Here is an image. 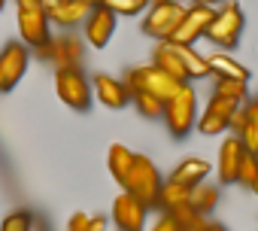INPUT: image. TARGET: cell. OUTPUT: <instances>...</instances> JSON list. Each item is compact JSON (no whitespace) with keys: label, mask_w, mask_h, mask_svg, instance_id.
I'll use <instances>...</instances> for the list:
<instances>
[{"label":"cell","mask_w":258,"mask_h":231,"mask_svg":"<svg viewBox=\"0 0 258 231\" xmlns=\"http://www.w3.org/2000/svg\"><path fill=\"white\" fill-rule=\"evenodd\" d=\"M161 119L167 122V131H170V137H176V140H182V137L191 134V128L198 125V94H195V88H191L188 82L164 103Z\"/></svg>","instance_id":"1"},{"label":"cell","mask_w":258,"mask_h":231,"mask_svg":"<svg viewBox=\"0 0 258 231\" xmlns=\"http://www.w3.org/2000/svg\"><path fill=\"white\" fill-rule=\"evenodd\" d=\"M121 189L131 192L137 201H143L152 210L155 201H158V192H161V174H158V167L146 155L134 152V161H131V167H127V174L121 180Z\"/></svg>","instance_id":"2"},{"label":"cell","mask_w":258,"mask_h":231,"mask_svg":"<svg viewBox=\"0 0 258 231\" xmlns=\"http://www.w3.org/2000/svg\"><path fill=\"white\" fill-rule=\"evenodd\" d=\"M124 85H127V91H146V94H152V97H158V100H170L185 82H179V79H173L170 73H164L161 67H155V64H146V67H134V70H127L124 73V79H121Z\"/></svg>","instance_id":"3"},{"label":"cell","mask_w":258,"mask_h":231,"mask_svg":"<svg viewBox=\"0 0 258 231\" xmlns=\"http://www.w3.org/2000/svg\"><path fill=\"white\" fill-rule=\"evenodd\" d=\"M243 25H246V16H243V10H240V4H222L219 10H216V16H213V22H210V28H207V40H213L219 49H234L237 43H240V34H243Z\"/></svg>","instance_id":"4"},{"label":"cell","mask_w":258,"mask_h":231,"mask_svg":"<svg viewBox=\"0 0 258 231\" xmlns=\"http://www.w3.org/2000/svg\"><path fill=\"white\" fill-rule=\"evenodd\" d=\"M185 16V7L179 0H158V4H149V13L143 16V34L152 40H170L173 31L179 28Z\"/></svg>","instance_id":"5"},{"label":"cell","mask_w":258,"mask_h":231,"mask_svg":"<svg viewBox=\"0 0 258 231\" xmlns=\"http://www.w3.org/2000/svg\"><path fill=\"white\" fill-rule=\"evenodd\" d=\"M55 91L61 103H67L76 112H85L91 106V82L79 67H58L55 70Z\"/></svg>","instance_id":"6"},{"label":"cell","mask_w":258,"mask_h":231,"mask_svg":"<svg viewBox=\"0 0 258 231\" xmlns=\"http://www.w3.org/2000/svg\"><path fill=\"white\" fill-rule=\"evenodd\" d=\"M49 16L43 10V0H19V31L25 46H43L49 40Z\"/></svg>","instance_id":"7"},{"label":"cell","mask_w":258,"mask_h":231,"mask_svg":"<svg viewBox=\"0 0 258 231\" xmlns=\"http://www.w3.org/2000/svg\"><path fill=\"white\" fill-rule=\"evenodd\" d=\"M37 55L49 64L58 67H79L82 55H85V43L73 34H61V37H49L43 46H37Z\"/></svg>","instance_id":"8"},{"label":"cell","mask_w":258,"mask_h":231,"mask_svg":"<svg viewBox=\"0 0 258 231\" xmlns=\"http://www.w3.org/2000/svg\"><path fill=\"white\" fill-rule=\"evenodd\" d=\"M213 16H216V10H213V7H201V4H191V7H185V16H182L179 28L173 31V37H170L167 43L195 46V40H201V37L207 34V28H210Z\"/></svg>","instance_id":"9"},{"label":"cell","mask_w":258,"mask_h":231,"mask_svg":"<svg viewBox=\"0 0 258 231\" xmlns=\"http://www.w3.org/2000/svg\"><path fill=\"white\" fill-rule=\"evenodd\" d=\"M31 64L28 46L25 43H7L4 52H0V91H10L22 82L25 70Z\"/></svg>","instance_id":"10"},{"label":"cell","mask_w":258,"mask_h":231,"mask_svg":"<svg viewBox=\"0 0 258 231\" xmlns=\"http://www.w3.org/2000/svg\"><path fill=\"white\" fill-rule=\"evenodd\" d=\"M146 213H149V207L143 201H137L131 192H121L112 201V222L118 225V231H143Z\"/></svg>","instance_id":"11"},{"label":"cell","mask_w":258,"mask_h":231,"mask_svg":"<svg viewBox=\"0 0 258 231\" xmlns=\"http://www.w3.org/2000/svg\"><path fill=\"white\" fill-rule=\"evenodd\" d=\"M237 106H240V103H234V100H228V97H219V94H213V97H210V103H207V109L201 112V119H198V128H201V134H207V137H216V134L228 131L231 112H234Z\"/></svg>","instance_id":"12"},{"label":"cell","mask_w":258,"mask_h":231,"mask_svg":"<svg viewBox=\"0 0 258 231\" xmlns=\"http://www.w3.org/2000/svg\"><path fill=\"white\" fill-rule=\"evenodd\" d=\"M43 10H46L49 22L61 25V28H73V25L85 22V16L91 13V7H85L82 0H43Z\"/></svg>","instance_id":"13"},{"label":"cell","mask_w":258,"mask_h":231,"mask_svg":"<svg viewBox=\"0 0 258 231\" xmlns=\"http://www.w3.org/2000/svg\"><path fill=\"white\" fill-rule=\"evenodd\" d=\"M112 31H115V16H112L106 7H94V10L85 16V40H88L94 49H103V46L112 40Z\"/></svg>","instance_id":"14"},{"label":"cell","mask_w":258,"mask_h":231,"mask_svg":"<svg viewBox=\"0 0 258 231\" xmlns=\"http://www.w3.org/2000/svg\"><path fill=\"white\" fill-rule=\"evenodd\" d=\"M94 94L100 97L103 106L109 109H121L127 100H131V91H127V85L115 76H106V73H97L94 76Z\"/></svg>","instance_id":"15"},{"label":"cell","mask_w":258,"mask_h":231,"mask_svg":"<svg viewBox=\"0 0 258 231\" xmlns=\"http://www.w3.org/2000/svg\"><path fill=\"white\" fill-rule=\"evenodd\" d=\"M246 152V146L240 143V137H228L219 149V161H216V170H219V180L228 186L237 180V164H240V155Z\"/></svg>","instance_id":"16"},{"label":"cell","mask_w":258,"mask_h":231,"mask_svg":"<svg viewBox=\"0 0 258 231\" xmlns=\"http://www.w3.org/2000/svg\"><path fill=\"white\" fill-rule=\"evenodd\" d=\"M170 46H173V52L179 55V61H182V67H185V73H188V82H191V79H204V76L213 73L207 55H201L195 46H182V43H170Z\"/></svg>","instance_id":"17"},{"label":"cell","mask_w":258,"mask_h":231,"mask_svg":"<svg viewBox=\"0 0 258 231\" xmlns=\"http://www.w3.org/2000/svg\"><path fill=\"white\" fill-rule=\"evenodd\" d=\"M152 64H155V67H161L164 73H170L173 79L188 82V73H185V67H182V61H179V55L173 52V46H170L167 40H161V43L155 46V52H152Z\"/></svg>","instance_id":"18"},{"label":"cell","mask_w":258,"mask_h":231,"mask_svg":"<svg viewBox=\"0 0 258 231\" xmlns=\"http://www.w3.org/2000/svg\"><path fill=\"white\" fill-rule=\"evenodd\" d=\"M210 174V161H204V158H182L179 161V167L170 174V180L173 183H182V186H198V183H204V177Z\"/></svg>","instance_id":"19"},{"label":"cell","mask_w":258,"mask_h":231,"mask_svg":"<svg viewBox=\"0 0 258 231\" xmlns=\"http://www.w3.org/2000/svg\"><path fill=\"white\" fill-rule=\"evenodd\" d=\"M207 61H210V70L216 73V76H225V79H243V82H249V67H243L240 61H234L231 55H225V52H213V55H207Z\"/></svg>","instance_id":"20"},{"label":"cell","mask_w":258,"mask_h":231,"mask_svg":"<svg viewBox=\"0 0 258 231\" xmlns=\"http://www.w3.org/2000/svg\"><path fill=\"white\" fill-rule=\"evenodd\" d=\"M216 204H219V189L204 186V183H198V186L188 189V207L198 210L201 216H210L216 210Z\"/></svg>","instance_id":"21"},{"label":"cell","mask_w":258,"mask_h":231,"mask_svg":"<svg viewBox=\"0 0 258 231\" xmlns=\"http://www.w3.org/2000/svg\"><path fill=\"white\" fill-rule=\"evenodd\" d=\"M131 161H134V152L127 149V146H121V143H112V146H109L106 164H109V174H112V180H115L118 186H121V180H124L127 167H131Z\"/></svg>","instance_id":"22"},{"label":"cell","mask_w":258,"mask_h":231,"mask_svg":"<svg viewBox=\"0 0 258 231\" xmlns=\"http://www.w3.org/2000/svg\"><path fill=\"white\" fill-rule=\"evenodd\" d=\"M243 112H246V122H243V131H240L237 137H240V143H243L249 152H258V100L246 103Z\"/></svg>","instance_id":"23"},{"label":"cell","mask_w":258,"mask_h":231,"mask_svg":"<svg viewBox=\"0 0 258 231\" xmlns=\"http://www.w3.org/2000/svg\"><path fill=\"white\" fill-rule=\"evenodd\" d=\"M185 201H188V186L167 180V183H161V192H158V201H155V207L173 210V207H179V204H185Z\"/></svg>","instance_id":"24"},{"label":"cell","mask_w":258,"mask_h":231,"mask_svg":"<svg viewBox=\"0 0 258 231\" xmlns=\"http://www.w3.org/2000/svg\"><path fill=\"white\" fill-rule=\"evenodd\" d=\"M216 94H219V97H228V100H234V103H243V100L249 97V88H246L243 79H225V76H219V79H216Z\"/></svg>","instance_id":"25"},{"label":"cell","mask_w":258,"mask_h":231,"mask_svg":"<svg viewBox=\"0 0 258 231\" xmlns=\"http://www.w3.org/2000/svg\"><path fill=\"white\" fill-rule=\"evenodd\" d=\"M131 100L137 103V109L146 116V119H161V112H164V100H158V97H152V94H146V91H134V94H131Z\"/></svg>","instance_id":"26"},{"label":"cell","mask_w":258,"mask_h":231,"mask_svg":"<svg viewBox=\"0 0 258 231\" xmlns=\"http://www.w3.org/2000/svg\"><path fill=\"white\" fill-rule=\"evenodd\" d=\"M103 7H106L112 16H137V13H143L149 4H146V0H103Z\"/></svg>","instance_id":"27"},{"label":"cell","mask_w":258,"mask_h":231,"mask_svg":"<svg viewBox=\"0 0 258 231\" xmlns=\"http://www.w3.org/2000/svg\"><path fill=\"white\" fill-rule=\"evenodd\" d=\"M234 183H240V186H249L252 189V183H255V152H243L240 155V164H237V180Z\"/></svg>","instance_id":"28"},{"label":"cell","mask_w":258,"mask_h":231,"mask_svg":"<svg viewBox=\"0 0 258 231\" xmlns=\"http://www.w3.org/2000/svg\"><path fill=\"white\" fill-rule=\"evenodd\" d=\"M0 231H31V216L25 210H16L4 219V225H0Z\"/></svg>","instance_id":"29"},{"label":"cell","mask_w":258,"mask_h":231,"mask_svg":"<svg viewBox=\"0 0 258 231\" xmlns=\"http://www.w3.org/2000/svg\"><path fill=\"white\" fill-rule=\"evenodd\" d=\"M88 222H91V213H73L67 222V231H88Z\"/></svg>","instance_id":"30"},{"label":"cell","mask_w":258,"mask_h":231,"mask_svg":"<svg viewBox=\"0 0 258 231\" xmlns=\"http://www.w3.org/2000/svg\"><path fill=\"white\" fill-rule=\"evenodd\" d=\"M152 231H182V228L176 225V219H173L170 213H164V216L155 222V228H152Z\"/></svg>","instance_id":"31"},{"label":"cell","mask_w":258,"mask_h":231,"mask_svg":"<svg viewBox=\"0 0 258 231\" xmlns=\"http://www.w3.org/2000/svg\"><path fill=\"white\" fill-rule=\"evenodd\" d=\"M88 231H106V219H103V216H91Z\"/></svg>","instance_id":"32"},{"label":"cell","mask_w":258,"mask_h":231,"mask_svg":"<svg viewBox=\"0 0 258 231\" xmlns=\"http://www.w3.org/2000/svg\"><path fill=\"white\" fill-rule=\"evenodd\" d=\"M191 4H201V7H213V10H219L222 4H228V0H191Z\"/></svg>","instance_id":"33"},{"label":"cell","mask_w":258,"mask_h":231,"mask_svg":"<svg viewBox=\"0 0 258 231\" xmlns=\"http://www.w3.org/2000/svg\"><path fill=\"white\" fill-rule=\"evenodd\" d=\"M204 231H225V225H219V222H207Z\"/></svg>","instance_id":"34"},{"label":"cell","mask_w":258,"mask_h":231,"mask_svg":"<svg viewBox=\"0 0 258 231\" xmlns=\"http://www.w3.org/2000/svg\"><path fill=\"white\" fill-rule=\"evenodd\" d=\"M252 192L258 195V152H255V183H252Z\"/></svg>","instance_id":"35"},{"label":"cell","mask_w":258,"mask_h":231,"mask_svg":"<svg viewBox=\"0 0 258 231\" xmlns=\"http://www.w3.org/2000/svg\"><path fill=\"white\" fill-rule=\"evenodd\" d=\"M82 4H85V7H91V10H94V7H103V0H82Z\"/></svg>","instance_id":"36"},{"label":"cell","mask_w":258,"mask_h":231,"mask_svg":"<svg viewBox=\"0 0 258 231\" xmlns=\"http://www.w3.org/2000/svg\"><path fill=\"white\" fill-rule=\"evenodd\" d=\"M0 13H4V0H0Z\"/></svg>","instance_id":"37"},{"label":"cell","mask_w":258,"mask_h":231,"mask_svg":"<svg viewBox=\"0 0 258 231\" xmlns=\"http://www.w3.org/2000/svg\"><path fill=\"white\" fill-rule=\"evenodd\" d=\"M146 4H158V0H146Z\"/></svg>","instance_id":"38"}]
</instances>
